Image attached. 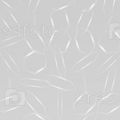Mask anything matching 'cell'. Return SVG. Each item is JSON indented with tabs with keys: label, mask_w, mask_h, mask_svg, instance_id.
Instances as JSON below:
<instances>
[{
	"label": "cell",
	"mask_w": 120,
	"mask_h": 120,
	"mask_svg": "<svg viewBox=\"0 0 120 120\" xmlns=\"http://www.w3.org/2000/svg\"><path fill=\"white\" fill-rule=\"evenodd\" d=\"M8 85H9V87L11 88V77L9 75H8Z\"/></svg>",
	"instance_id": "cell-22"
},
{
	"label": "cell",
	"mask_w": 120,
	"mask_h": 120,
	"mask_svg": "<svg viewBox=\"0 0 120 120\" xmlns=\"http://www.w3.org/2000/svg\"><path fill=\"white\" fill-rule=\"evenodd\" d=\"M22 86H29V87H35V88H47L48 86H35V85H28V84H25V83H20Z\"/></svg>",
	"instance_id": "cell-10"
},
{
	"label": "cell",
	"mask_w": 120,
	"mask_h": 120,
	"mask_svg": "<svg viewBox=\"0 0 120 120\" xmlns=\"http://www.w3.org/2000/svg\"><path fill=\"white\" fill-rule=\"evenodd\" d=\"M24 40H25V41H26V44H28V46L29 47V48H30V49H31V50H32V51H33V50H35V48H34V47H33L32 46V45H31V44H30V43H29V41H28L27 39H26V38H24Z\"/></svg>",
	"instance_id": "cell-17"
},
{
	"label": "cell",
	"mask_w": 120,
	"mask_h": 120,
	"mask_svg": "<svg viewBox=\"0 0 120 120\" xmlns=\"http://www.w3.org/2000/svg\"><path fill=\"white\" fill-rule=\"evenodd\" d=\"M116 78V69L114 68L113 71H110L108 72V74H107V79H106V81H105V82H104V89H103L104 94L105 93V91H106V89H107L108 85L110 86V88H109V92H108V93L111 92L112 88H113V85L115 83Z\"/></svg>",
	"instance_id": "cell-3"
},
{
	"label": "cell",
	"mask_w": 120,
	"mask_h": 120,
	"mask_svg": "<svg viewBox=\"0 0 120 120\" xmlns=\"http://www.w3.org/2000/svg\"><path fill=\"white\" fill-rule=\"evenodd\" d=\"M0 17H1V20L3 21V22H4V23H5V25L7 26V27H8V29H10L11 30V27H10V26H9V25L8 24V22L5 21V19H4L3 18V17L2 16V14H0Z\"/></svg>",
	"instance_id": "cell-16"
},
{
	"label": "cell",
	"mask_w": 120,
	"mask_h": 120,
	"mask_svg": "<svg viewBox=\"0 0 120 120\" xmlns=\"http://www.w3.org/2000/svg\"><path fill=\"white\" fill-rule=\"evenodd\" d=\"M98 55L99 54L96 52H92L91 53H89L88 56H85L84 58H82L80 61H78L76 64H74V66L72 67L71 71H73V73L82 71V69H84L85 68L89 66L90 64H92L93 62H95L96 59L98 58Z\"/></svg>",
	"instance_id": "cell-1"
},
{
	"label": "cell",
	"mask_w": 120,
	"mask_h": 120,
	"mask_svg": "<svg viewBox=\"0 0 120 120\" xmlns=\"http://www.w3.org/2000/svg\"><path fill=\"white\" fill-rule=\"evenodd\" d=\"M57 116H59V91H57Z\"/></svg>",
	"instance_id": "cell-15"
},
{
	"label": "cell",
	"mask_w": 120,
	"mask_h": 120,
	"mask_svg": "<svg viewBox=\"0 0 120 120\" xmlns=\"http://www.w3.org/2000/svg\"><path fill=\"white\" fill-rule=\"evenodd\" d=\"M8 12L10 14H11V17H12V18H13V20L15 21V22H16V23L19 26V22H18V21H17V18L16 17H15V16H14V15L13 14V13L12 12H11V11H9V10H8Z\"/></svg>",
	"instance_id": "cell-13"
},
{
	"label": "cell",
	"mask_w": 120,
	"mask_h": 120,
	"mask_svg": "<svg viewBox=\"0 0 120 120\" xmlns=\"http://www.w3.org/2000/svg\"><path fill=\"white\" fill-rule=\"evenodd\" d=\"M38 53V54H43L42 52H39V51H38V50H33V51H31V52H28L27 54H26L24 57H23V59H25L26 58H27V57H29V56H31V55H32V54H34V53Z\"/></svg>",
	"instance_id": "cell-9"
},
{
	"label": "cell",
	"mask_w": 120,
	"mask_h": 120,
	"mask_svg": "<svg viewBox=\"0 0 120 120\" xmlns=\"http://www.w3.org/2000/svg\"><path fill=\"white\" fill-rule=\"evenodd\" d=\"M50 22H51V25L52 27H54V22H53V20H52V13L50 15Z\"/></svg>",
	"instance_id": "cell-20"
},
{
	"label": "cell",
	"mask_w": 120,
	"mask_h": 120,
	"mask_svg": "<svg viewBox=\"0 0 120 120\" xmlns=\"http://www.w3.org/2000/svg\"><path fill=\"white\" fill-rule=\"evenodd\" d=\"M22 41V39H21V40H20V41H15V42H13V43H11V44H7V45H5V47H0V49H3V48H5V47H8L12 46V45H14V44H17V43H19V42H20V41Z\"/></svg>",
	"instance_id": "cell-14"
},
{
	"label": "cell",
	"mask_w": 120,
	"mask_h": 120,
	"mask_svg": "<svg viewBox=\"0 0 120 120\" xmlns=\"http://www.w3.org/2000/svg\"><path fill=\"white\" fill-rule=\"evenodd\" d=\"M0 56H1V58L2 59V60H3V61H4V62H5V63L6 64V65H7L8 67V68H9V69H10V70L11 71V72H12V73H13L14 74H15V75H16V76H18V74H17L15 73L14 71H13L12 68H11V66L10 65V64L8 63V62L7 60H6V59H5V58H4V56H3L2 55V52H0Z\"/></svg>",
	"instance_id": "cell-6"
},
{
	"label": "cell",
	"mask_w": 120,
	"mask_h": 120,
	"mask_svg": "<svg viewBox=\"0 0 120 120\" xmlns=\"http://www.w3.org/2000/svg\"><path fill=\"white\" fill-rule=\"evenodd\" d=\"M29 94H31V95H32L33 96H34V98H35V99L38 101V104H41V106H42L43 107H44V112H45V115H47V108H46V106H45V104L43 103V102H41V101L38 98L35 94H34L33 92H28Z\"/></svg>",
	"instance_id": "cell-4"
},
{
	"label": "cell",
	"mask_w": 120,
	"mask_h": 120,
	"mask_svg": "<svg viewBox=\"0 0 120 120\" xmlns=\"http://www.w3.org/2000/svg\"><path fill=\"white\" fill-rule=\"evenodd\" d=\"M34 24H36V16H35V14L34 15Z\"/></svg>",
	"instance_id": "cell-23"
},
{
	"label": "cell",
	"mask_w": 120,
	"mask_h": 120,
	"mask_svg": "<svg viewBox=\"0 0 120 120\" xmlns=\"http://www.w3.org/2000/svg\"><path fill=\"white\" fill-rule=\"evenodd\" d=\"M5 52H6V54H7V56H8V57H9V59L11 60V62H12L13 63H14V65H15V66H16L17 68V69H18V71H19V72H20V68H19V66L17 65V62H15V60L13 59V57H12V56H11V54L9 53V52H8V51H6L5 50Z\"/></svg>",
	"instance_id": "cell-8"
},
{
	"label": "cell",
	"mask_w": 120,
	"mask_h": 120,
	"mask_svg": "<svg viewBox=\"0 0 120 120\" xmlns=\"http://www.w3.org/2000/svg\"><path fill=\"white\" fill-rule=\"evenodd\" d=\"M119 58H120V51H116V52H114V53L112 54V56L110 59L107 60V61L101 65V67L99 68L98 70L97 74L104 73L105 71H107L108 68H110L113 65Z\"/></svg>",
	"instance_id": "cell-2"
},
{
	"label": "cell",
	"mask_w": 120,
	"mask_h": 120,
	"mask_svg": "<svg viewBox=\"0 0 120 120\" xmlns=\"http://www.w3.org/2000/svg\"><path fill=\"white\" fill-rule=\"evenodd\" d=\"M2 3H4V4H5V5H7L8 7V8H10L13 9V10H16V9H15V8H14L13 6H11V5H9V4L7 2H5V1H2Z\"/></svg>",
	"instance_id": "cell-19"
},
{
	"label": "cell",
	"mask_w": 120,
	"mask_h": 120,
	"mask_svg": "<svg viewBox=\"0 0 120 120\" xmlns=\"http://www.w3.org/2000/svg\"><path fill=\"white\" fill-rule=\"evenodd\" d=\"M98 112H92V113L86 116L82 120H96L98 118Z\"/></svg>",
	"instance_id": "cell-5"
},
{
	"label": "cell",
	"mask_w": 120,
	"mask_h": 120,
	"mask_svg": "<svg viewBox=\"0 0 120 120\" xmlns=\"http://www.w3.org/2000/svg\"><path fill=\"white\" fill-rule=\"evenodd\" d=\"M47 68V59L45 60V64H44V67H42V68H41L40 69H38V71H36L35 72H32V71H29V70H27V71H29V72L31 73V74H38L41 73L42 71H44L45 68Z\"/></svg>",
	"instance_id": "cell-7"
},
{
	"label": "cell",
	"mask_w": 120,
	"mask_h": 120,
	"mask_svg": "<svg viewBox=\"0 0 120 120\" xmlns=\"http://www.w3.org/2000/svg\"><path fill=\"white\" fill-rule=\"evenodd\" d=\"M71 38L70 37L69 38V40H68V44H67V45H66V47H65V51L64 52H66L67 50H68V47H69V45H70V44H71Z\"/></svg>",
	"instance_id": "cell-18"
},
{
	"label": "cell",
	"mask_w": 120,
	"mask_h": 120,
	"mask_svg": "<svg viewBox=\"0 0 120 120\" xmlns=\"http://www.w3.org/2000/svg\"><path fill=\"white\" fill-rule=\"evenodd\" d=\"M37 35L38 36V38H40V40L41 41V42L43 43V44H44V49L45 50V47H46V44H45V42H44V39H43V38H42V36L41 35V34L39 33V32L38 31V33H37Z\"/></svg>",
	"instance_id": "cell-12"
},
{
	"label": "cell",
	"mask_w": 120,
	"mask_h": 120,
	"mask_svg": "<svg viewBox=\"0 0 120 120\" xmlns=\"http://www.w3.org/2000/svg\"><path fill=\"white\" fill-rule=\"evenodd\" d=\"M17 36H11V37H10V38H6V39H5V40H2V41H1V42L2 43V42H4V41H9V40H11V39H12L13 38H17Z\"/></svg>",
	"instance_id": "cell-21"
},
{
	"label": "cell",
	"mask_w": 120,
	"mask_h": 120,
	"mask_svg": "<svg viewBox=\"0 0 120 120\" xmlns=\"http://www.w3.org/2000/svg\"><path fill=\"white\" fill-rule=\"evenodd\" d=\"M21 106H17V107H12V108H10V109H8V110H0V112H2V113H5V112H10V111H11V110H16V109H17V108H20Z\"/></svg>",
	"instance_id": "cell-11"
}]
</instances>
